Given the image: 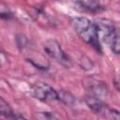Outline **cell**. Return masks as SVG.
Wrapping results in <instances>:
<instances>
[{"instance_id":"7a4b0ae2","label":"cell","mask_w":120,"mask_h":120,"mask_svg":"<svg viewBox=\"0 0 120 120\" xmlns=\"http://www.w3.org/2000/svg\"><path fill=\"white\" fill-rule=\"evenodd\" d=\"M95 23L98 27L99 39L101 38L114 54H119V33L113 22L108 19L100 18L98 19Z\"/></svg>"},{"instance_id":"ba28073f","label":"cell","mask_w":120,"mask_h":120,"mask_svg":"<svg viewBox=\"0 0 120 120\" xmlns=\"http://www.w3.org/2000/svg\"><path fill=\"white\" fill-rule=\"evenodd\" d=\"M13 114H14V112L10 107V105L2 97H0V116L5 120H7Z\"/></svg>"},{"instance_id":"6da1fadb","label":"cell","mask_w":120,"mask_h":120,"mask_svg":"<svg viewBox=\"0 0 120 120\" xmlns=\"http://www.w3.org/2000/svg\"><path fill=\"white\" fill-rule=\"evenodd\" d=\"M70 24L77 35L98 52H102V47L96 23L86 17H74L70 20Z\"/></svg>"},{"instance_id":"5bb4252c","label":"cell","mask_w":120,"mask_h":120,"mask_svg":"<svg viewBox=\"0 0 120 120\" xmlns=\"http://www.w3.org/2000/svg\"><path fill=\"white\" fill-rule=\"evenodd\" d=\"M7 120H27L25 117H23L22 115H20V114H13L11 115L9 118H8Z\"/></svg>"},{"instance_id":"277c9868","label":"cell","mask_w":120,"mask_h":120,"mask_svg":"<svg viewBox=\"0 0 120 120\" xmlns=\"http://www.w3.org/2000/svg\"><path fill=\"white\" fill-rule=\"evenodd\" d=\"M31 95L38 100L45 103L58 100V92L46 82H37L31 86Z\"/></svg>"},{"instance_id":"4fadbf2b","label":"cell","mask_w":120,"mask_h":120,"mask_svg":"<svg viewBox=\"0 0 120 120\" xmlns=\"http://www.w3.org/2000/svg\"><path fill=\"white\" fill-rule=\"evenodd\" d=\"M104 118H106L107 120H120V116H119V112L113 108L109 107Z\"/></svg>"},{"instance_id":"2e32d148","label":"cell","mask_w":120,"mask_h":120,"mask_svg":"<svg viewBox=\"0 0 120 120\" xmlns=\"http://www.w3.org/2000/svg\"><path fill=\"white\" fill-rule=\"evenodd\" d=\"M6 61H7V56H6V54L4 53V52H2V51L0 50V67L3 66V65L6 63Z\"/></svg>"},{"instance_id":"5b68a950","label":"cell","mask_w":120,"mask_h":120,"mask_svg":"<svg viewBox=\"0 0 120 120\" xmlns=\"http://www.w3.org/2000/svg\"><path fill=\"white\" fill-rule=\"evenodd\" d=\"M82 84L89 96L98 98L99 99H103L108 95V87L104 81L90 76L86 77L82 81Z\"/></svg>"},{"instance_id":"30bf717a","label":"cell","mask_w":120,"mask_h":120,"mask_svg":"<svg viewBox=\"0 0 120 120\" xmlns=\"http://www.w3.org/2000/svg\"><path fill=\"white\" fill-rule=\"evenodd\" d=\"M0 19L5 20V21L13 19V13H12L11 9L9 8V7L7 4H5L3 2H0Z\"/></svg>"},{"instance_id":"8fae6325","label":"cell","mask_w":120,"mask_h":120,"mask_svg":"<svg viewBox=\"0 0 120 120\" xmlns=\"http://www.w3.org/2000/svg\"><path fill=\"white\" fill-rule=\"evenodd\" d=\"M36 120H61L52 112H37L34 114Z\"/></svg>"},{"instance_id":"3957f363","label":"cell","mask_w":120,"mask_h":120,"mask_svg":"<svg viewBox=\"0 0 120 120\" xmlns=\"http://www.w3.org/2000/svg\"><path fill=\"white\" fill-rule=\"evenodd\" d=\"M43 50L48 56L52 58L61 66L67 68H69L72 66V62L69 56L65 52V51L57 40L53 38L47 39L43 45Z\"/></svg>"},{"instance_id":"7c38bea8","label":"cell","mask_w":120,"mask_h":120,"mask_svg":"<svg viewBox=\"0 0 120 120\" xmlns=\"http://www.w3.org/2000/svg\"><path fill=\"white\" fill-rule=\"evenodd\" d=\"M15 41H16V45L18 47V49L20 51L24 50L25 48L28 47L29 44V40L27 38L26 36H24L23 34H18L15 37Z\"/></svg>"},{"instance_id":"9a60e30c","label":"cell","mask_w":120,"mask_h":120,"mask_svg":"<svg viewBox=\"0 0 120 120\" xmlns=\"http://www.w3.org/2000/svg\"><path fill=\"white\" fill-rule=\"evenodd\" d=\"M112 82H113V84H114L115 89H116L117 91H119V79H118V75H117V74L114 75V77H113V79H112Z\"/></svg>"},{"instance_id":"52a82bcc","label":"cell","mask_w":120,"mask_h":120,"mask_svg":"<svg viewBox=\"0 0 120 120\" xmlns=\"http://www.w3.org/2000/svg\"><path fill=\"white\" fill-rule=\"evenodd\" d=\"M74 4L81 10L89 13H100L106 9V8L98 1H76Z\"/></svg>"},{"instance_id":"8992f818","label":"cell","mask_w":120,"mask_h":120,"mask_svg":"<svg viewBox=\"0 0 120 120\" xmlns=\"http://www.w3.org/2000/svg\"><path fill=\"white\" fill-rule=\"evenodd\" d=\"M84 101H85L86 105L88 106V108L94 113L101 115V116L104 117V115L106 113V111L109 108V106L102 99H99L98 98H95V97L87 95L85 97V98H84Z\"/></svg>"},{"instance_id":"9c48e42d","label":"cell","mask_w":120,"mask_h":120,"mask_svg":"<svg viewBox=\"0 0 120 120\" xmlns=\"http://www.w3.org/2000/svg\"><path fill=\"white\" fill-rule=\"evenodd\" d=\"M58 100L63 102L66 105H72L75 101V98L73 95H71L69 92L67 91H60L58 92Z\"/></svg>"}]
</instances>
